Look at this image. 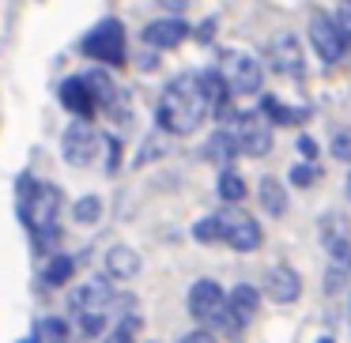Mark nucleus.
<instances>
[{"label":"nucleus","mask_w":351,"mask_h":343,"mask_svg":"<svg viewBox=\"0 0 351 343\" xmlns=\"http://www.w3.org/2000/svg\"><path fill=\"white\" fill-rule=\"evenodd\" d=\"M208 110L212 106H208V99L200 94L197 76H178V79H170V84L162 87L155 117H159L162 132H170V136H189V132L200 129V121L208 117Z\"/></svg>","instance_id":"obj_1"},{"label":"nucleus","mask_w":351,"mask_h":343,"mask_svg":"<svg viewBox=\"0 0 351 343\" xmlns=\"http://www.w3.org/2000/svg\"><path fill=\"white\" fill-rule=\"evenodd\" d=\"M61 212V189L57 185H46V181H34V177H23L19 181V219L31 227V234H49Z\"/></svg>","instance_id":"obj_2"},{"label":"nucleus","mask_w":351,"mask_h":343,"mask_svg":"<svg viewBox=\"0 0 351 343\" xmlns=\"http://www.w3.org/2000/svg\"><path fill=\"white\" fill-rule=\"evenodd\" d=\"M80 53H87L91 61H102V64H121L125 61L121 19H102V23H95L91 31L84 34V42H80Z\"/></svg>","instance_id":"obj_3"},{"label":"nucleus","mask_w":351,"mask_h":343,"mask_svg":"<svg viewBox=\"0 0 351 343\" xmlns=\"http://www.w3.org/2000/svg\"><path fill=\"white\" fill-rule=\"evenodd\" d=\"M227 129H230V136L238 140V151L250 155V159H261V155L272 151V121H268L265 114H242V110H238Z\"/></svg>","instance_id":"obj_4"},{"label":"nucleus","mask_w":351,"mask_h":343,"mask_svg":"<svg viewBox=\"0 0 351 343\" xmlns=\"http://www.w3.org/2000/svg\"><path fill=\"white\" fill-rule=\"evenodd\" d=\"M227 290L219 287L215 279H197L189 287V313L200 320V325L223 328V317H227Z\"/></svg>","instance_id":"obj_5"},{"label":"nucleus","mask_w":351,"mask_h":343,"mask_svg":"<svg viewBox=\"0 0 351 343\" xmlns=\"http://www.w3.org/2000/svg\"><path fill=\"white\" fill-rule=\"evenodd\" d=\"M219 223H223V242L238 253H253L261 245V227L250 212H242L238 204H227L219 212Z\"/></svg>","instance_id":"obj_6"},{"label":"nucleus","mask_w":351,"mask_h":343,"mask_svg":"<svg viewBox=\"0 0 351 343\" xmlns=\"http://www.w3.org/2000/svg\"><path fill=\"white\" fill-rule=\"evenodd\" d=\"M99 144L102 136L91 129V121L87 117H76V121L64 129V140H61V155L69 166H87V162L99 155Z\"/></svg>","instance_id":"obj_7"},{"label":"nucleus","mask_w":351,"mask_h":343,"mask_svg":"<svg viewBox=\"0 0 351 343\" xmlns=\"http://www.w3.org/2000/svg\"><path fill=\"white\" fill-rule=\"evenodd\" d=\"M268 64H272V72H280V76H291V79H302L306 72V57H302V46H298V38L291 31H280L268 38V49H265Z\"/></svg>","instance_id":"obj_8"},{"label":"nucleus","mask_w":351,"mask_h":343,"mask_svg":"<svg viewBox=\"0 0 351 343\" xmlns=\"http://www.w3.org/2000/svg\"><path fill=\"white\" fill-rule=\"evenodd\" d=\"M310 46L317 49V57L325 64H336L348 49H343V38H340V27H336L332 16H313L310 19Z\"/></svg>","instance_id":"obj_9"},{"label":"nucleus","mask_w":351,"mask_h":343,"mask_svg":"<svg viewBox=\"0 0 351 343\" xmlns=\"http://www.w3.org/2000/svg\"><path fill=\"white\" fill-rule=\"evenodd\" d=\"M69 305H72V313H87V309H95V313H114L117 305H121V309H129V298H121V302H117L114 298V290H106L102 287V283H87V287H80V290H72L69 294Z\"/></svg>","instance_id":"obj_10"},{"label":"nucleus","mask_w":351,"mask_h":343,"mask_svg":"<svg viewBox=\"0 0 351 343\" xmlns=\"http://www.w3.org/2000/svg\"><path fill=\"white\" fill-rule=\"evenodd\" d=\"M140 38H144L147 46H155V49H174V46H182V42L189 38V23L182 19V12H170L167 19L147 23L144 31H140Z\"/></svg>","instance_id":"obj_11"},{"label":"nucleus","mask_w":351,"mask_h":343,"mask_svg":"<svg viewBox=\"0 0 351 343\" xmlns=\"http://www.w3.org/2000/svg\"><path fill=\"white\" fill-rule=\"evenodd\" d=\"M61 106L69 110V114H76V117L99 114V99H95V91H91V84H87L84 72H80V76H69L61 84Z\"/></svg>","instance_id":"obj_12"},{"label":"nucleus","mask_w":351,"mask_h":343,"mask_svg":"<svg viewBox=\"0 0 351 343\" xmlns=\"http://www.w3.org/2000/svg\"><path fill=\"white\" fill-rule=\"evenodd\" d=\"M265 294L272 298L276 305L295 302V298L302 294V275H298L291 264H276V268H268V275H265Z\"/></svg>","instance_id":"obj_13"},{"label":"nucleus","mask_w":351,"mask_h":343,"mask_svg":"<svg viewBox=\"0 0 351 343\" xmlns=\"http://www.w3.org/2000/svg\"><path fill=\"white\" fill-rule=\"evenodd\" d=\"M317 230H321V245H325L332 257H348L351 253V242H348V219H343L340 212H328V215H321V223H317Z\"/></svg>","instance_id":"obj_14"},{"label":"nucleus","mask_w":351,"mask_h":343,"mask_svg":"<svg viewBox=\"0 0 351 343\" xmlns=\"http://www.w3.org/2000/svg\"><path fill=\"white\" fill-rule=\"evenodd\" d=\"M102 264H106V275L110 279H132V275L140 272V253L129 249V245H110L106 257H102Z\"/></svg>","instance_id":"obj_15"},{"label":"nucleus","mask_w":351,"mask_h":343,"mask_svg":"<svg viewBox=\"0 0 351 343\" xmlns=\"http://www.w3.org/2000/svg\"><path fill=\"white\" fill-rule=\"evenodd\" d=\"M230 91L234 94H257L261 91V61L238 57L234 68H230Z\"/></svg>","instance_id":"obj_16"},{"label":"nucleus","mask_w":351,"mask_h":343,"mask_svg":"<svg viewBox=\"0 0 351 343\" xmlns=\"http://www.w3.org/2000/svg\"><path fill=\"white\" fill-rule=\"evenodd\" d=\"M197 87H200V94L208 99V106H212V110L223 106V102H230V94H234V91H230V76H223L219 68H204L197 76Z\"/></svg>","instance_id":"obj_17"},{"label":"nucleus","mask_w":351,"mask_h":343,"mask_svg":"<svg viewBox=\"0 0 351 343\" xmlns=\"http://www.w3.org/2000/svg\"><path fill=\"white\" fill-rule=\"evenodd\" d=\"M227 305L242 325H250V320L257 317V309H261V290L250 287V283H238V287L227 294Z\"/></svg>","instance_id":"obj_18"},{"label":"nucleus","mask_w":351,"mask_h":343,"mask_svg":"<svg viewBox=\"0 0 351 343\" xmlns=\"http://www.w3.org/2000/svg\"><path fill=\"white\" fill-rule=\"evenodd\" d=\"M257 196H261V207H265L272 219H283V215H287V189H283V181H276V177H261Z\"/></svg>","instance_id":"obj_19"},{"label":"nucleus","mask_w":351,"mask_h":343,"mask_svg":"<svg viewBox=\"0 0 351 343\" xmlns=\"http://www.w3.org/2000/svg\"><path fill=\"white\" fill-rule=\"evenodd\" d=\"M234 155H242V151H238V140L230 136V129H219L204 144V159L215 162V166H230V159H234Z\"/></svg>","instance_id":"obj_20"},{"label":"nucleus","mask_w":351,"mask_h":343,"mask_svg":"<svg viewBox=\"0 0 351 343\" xmlns=\"http://www.w3.org/2000/svg\"><path fill=\"white\" fill-rule=\"evenodd\" d=\"M261 106H265L261 114H265L272 125H298V121H306V117H310L306 110H287L283 102H276V99H261Z\"/></svg>","instance_id":"obj_21"},{"label":"nucleus","mask_w":351,"mask_h":343,"mask_svg":"<svg viewBox=\"0 0 351 343\" xmlns=\"http://www.w3.org/2000/svg\"><path fill=\"white\" fill-rule=\"evenodd\" d=\"M72 272H76V260L64 257V253H57V257H49V264H46V283L49 287H64V283L72 279Z\"/></svg>","instance_id":"obj_22"},{"label":"nucleus","mask_w":351,"mask_h":343,"mask_svg":"<svg viewBox=\"0 0 351 343\" xmlns=\"http://www.w3.org/2000/svg\"><path fill=\"white\" fill-rule=\"evenodd\" d=\"M34 343H69V325L57 317H42L34 328Z\"/></svg>","instance_id":"obj_23"},{"label":"nucleus","mask_w":351,"mask_h":343,"mask_svg":"<svg viewBox=\"0 0 351 343\" xmlns=\"http://www.w3.org/2000/svg\"><path fill=\"white\" fill-rule=\"evenodd\" d=\"M219 196L227 200V204H238V200H245V181L234 174L230 166L219 170Z\"/></svg>","instance_id":"obj_24"},{"label":"nucleus","mask_w":351,"mask_h":343,"mask_svg":"<svg viewBox=\"0 0 351 343\" xmlns=\"http://www.w3.org/2000/svg\"><path fill=\"white\" fill-rule=\"evenodd\" d=\"M193 238H197L200 245L223 242V223H219V215H208V219H197V223H193Z\"/></svg>","instance_id":"obj_25"},{"label":"nucleus","mask_w":351,"mask_h":343,"mask_svg":"<svg viewBox=\"0 0 351 343\" xmlns=\"http://www.w3.org/2000/svg\"><path fill=\"white\" fill-rule=\"evenodd\" d=\"M72 215H76V223H99V215H102V200H99V196H84V200H76Z\"/></svg>","instance_id":"obj_26"},{"label":"nucleus","mask_w":351,"mask_h":343,"mask_svg":"<svg viewBox=\"0 0 351 343\" xmlns=\"http://www.w3.org/2000/svg\"><path fill=\"white\" fill-rule=\"evenodd\" d=\"M76 325H80V332H87V335H102L106 332V313H95V309L76 313Z\"/></svg>","instance_id":"obj_27"},{"label":"nucleus","mask_w":351,"mask_h":343,"mask_svg":"<svg viewBox=\"0 0 351 343\" xmlns=\"http://www.w3.org/2000/svg\"><path fill=\"white\" fill-rule=\"evenodd\" d=\"M317 177H321V170H313L310 162H295V166H291V185H295V189H310Z\"/></svg>","instance_id":"obj_28"},{"label":"nucleus","mask_w":351,"mask_h":343,"mask_svg":"<svg viewBox=\"0 0 351 343\" xmlns=\"http://www.w3.org/2000/svg\"><path fill=\"white\" fill-rule=\"evenodd\" d=\"M336 27H340V38H343V49H351V0H343L340 12H336Z\"/></svg>","instance_id":"obj_29"},{"label":"nucleus","mask_w":351,"mask_h":343,"mask_svg":"<svg viewBox=\"0 0 351 343\" xmlns=\"http://www.w3.org/2000/svg\"><path fill=\"white\" fill-rule=\"evenodd\" d=\"M332 155L340 162H351V129H336L332 136Z\"/></svg>","instance_id":"obj_30"},{"label":"nucleus","mask_w":351,"mask_h":343,"mask_svg":"<svg viewBox=\"0 0 351 343\" xmlns=\"http://www.w3.org/2000/svg\"><path fill=\"white\" fill-rule=\"evenodd\" d=\"M178 343H215V332L212 328H197V332H185Z\"/></svg>","instance_id":"obj_31"},{"label":"nucleus","mask_w":351,"mask_h":343,"mask_svg":"<svg viewBox=\"0 0 351 343\" xmlns=\"http://www.w3.org/2000/svg\"><path fill=\"white\" fill-rule=\"evenodd\" d=\"M117 159H121V144L110 136L106 140V170H117Z\"/></svg>","instance_id":"obj_32"},{"label":"nucleus","mask_w":351,"mask_h":343,"mask_svg":"<svg viewBox=\"0 0 351 343\" xmlns=\"http://www.w3.org/2000/svg\"><path fill=\"white\" fill-rule=\"evenodd\" d=\"M102 343H132V328H125V325H121V328H114V332H110Z\"/></svg>","instance_id":"obj_33"},{"label":"nucleus","mask_w":351,"mask_h":343,"mask_svg":"<svg viewBox=\"0 0 351 343\" xmlns=\"http://www.w3.org/2000/svg\"><path fill=\"white\" fill-rule=\"evenodd\" d=\"M298 151H302L306 159H310V155H317V144H313L310 136H298Z\"/></svg>","instance_id":"obj_34"},{"label":"nucleus","mask_w":351,"mask_h":343,"mask_svg":"<svg viewBox=\"0 0 351 343\" xmlns=\"http://www.w3.org/2000/svg\"><path fill=\"white\" fill-rule=\"evenodd\" d=\"M159 4L167 12H185V8H189V0H159Z\"/></svg>","instance_id":"obj_35"},{"label":"nucleus","mask_w":351,"mask_h":343,"mask_svg":"<svg viewBox=\"0 0 351 343\" xmlns=\"http://www.w3.org/2000/svg\"><path fill=\"white\" fill-rule=\"evenodd\" d=\"M325 283H328V290H340V287H343V275H340V272H328Z\"/></svg>","instance_id":"obj_36"},{"label":"nucleus","mask_w":351,"mask_h":343,"mask_svg":"<svg viewBox=\"0 0 351 343\" xmlns=\"http://www.w3.org/2000/svg\"><path fill=\"white\" fill-rule=\"evenodd\" d=\"M343 192H348V200H351V174H348V181H343Z\"/></svg>","instance_id":"obj_37"},{"label":"nucleus","mask_w":351,"mask_h":343,"mask_svg":"<svg viewBox=\"0 0 351 343\" xmlns=\"http://www.w3.org/2000/svg\"><path fill=\"white\" fill-rule=\"evenodd\" d=\"M317 343H332V335H321V340Z\"/></svg>","instance_id":"obj_38"},{"label":"nucleus","mask_w":351,"mask_h":343,"mask_svg":"<svg viewBox=\"0 0 351 343\" xmlns=\"http://www.w3.org/2000/svg\"><path fill=\"white\" fill-rule=\"evenodd\" d=\"M343 264H348V268H351V253H348V257H343Z\"/></svg>","instance_id":"obj_39"}]
</instances>
